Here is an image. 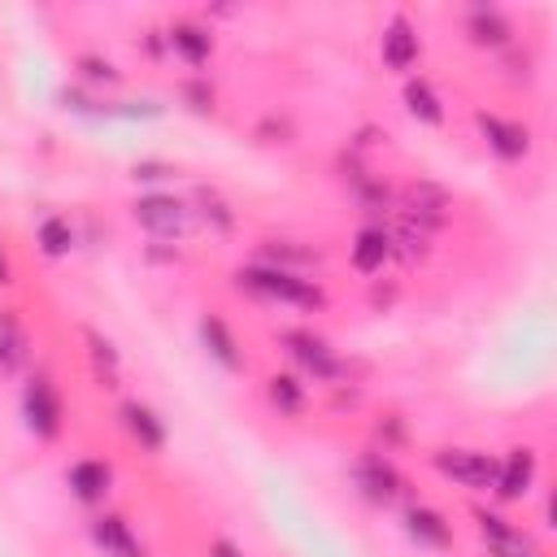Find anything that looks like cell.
Segmentation results:
<instances>
[{
	"instance_id": "29",
	"label": "cell",
	"mask_w": 557,
	"mask_h": 557,
	"mask_svg": "<svg viewBox=\"0 0 557 557\" xmlns=\"http://www.w3.org/2000/svg\"><path fill=\"white\" fill-rule=\"evenodd\" d=\"M165 174H170L165 165H148V161H144V165H135V178H165Z\"/></svg>"
},
{
	"instance_id": "19",
	"label": "cell",
	"mask_w": 557,
	"mask_h": 557,
	"mask_svg": "<svg viewBox=\"0 0 557 557\" xmlns=\"http://www.w3.org/2000/svg\"><path fill=\"white\" fill-rule=\"evenodd\" d=\"M26 361V331L17 326L13 309L0 313V374H13Z\"/></svg>"
},
{
	"instance_id": "15",
	"label": "cell",
	"mask_w": 557,
	"mask_h": 557,
	"mask_svg": "<svg viewBox=\"0 0 557 557\" xmlns=\"http://www.w3.org/2000/svg\"><path fill=\"white\" fill-rule=\"evenodd\" d=\"M170 48H174L183 61L205 65L209 52H213V39H209V30L196 26V22H174V26H170Z\"/></svg>"
},
{
	"instance_id": "25",
	"label": "cell",
	"mask_w": 557,
	"mask_h": 557,
	"mask_svg": "<svg viewBox=\"0 0 557 557\" xmlns=\"http://www.w3.org/2000/svg\"><path fill=\"white\" fill-rule=\"evenodd\" d=\"M396 244H400V252H405L409 261H418V257H426V235H422V226L413 231V222H405V226H400V235L392 239V248H396Z\"/></svg>"
},
{
	"instance_id": "8",
	"label": "cell",
	"mask_w": 557,
	"mask_h": 557,
	"mask_svg": "<svg viewBox=\"0 0 557 557\" xmlns=\"http://www.w3.org/2000/svg\"><path fill=\"white\" fill-rule=\"evenodd\" d=\"M479 531H483V540H487V548L496 557H531L535 553V544L518 527H509L505 518H496V513H479Z\"/></svg>"
},
{
	"instance_id": "2",
	"label": "cell",
	"mask_w": 557,
	"mask_h": 557,
	"mask_svg": "<svg viewBox=\"0 0 557 557\" xmlns=\"http://www.w3.org/2000/svg\"><path fill=\"white\" fill-rule=\"evenodd\" d=\"M435 470L461 487H474V492H487L496 483V461L487 453H470V448H440Z\"/></svg>"
},
{
	"instance_id": "31",
	"label": "cell",
	"mask_w": 557,
	"mask_h": 557,
	"mask_svg": "<svg viewBox=\"0 0 557 557\" xmlns=\"http://www.w3.org/2000/svg\"><path fill=\"white\" fill-rule=\"evenodd\" d=\"M531 557H540V553H531Z\"/></svg>"
},
{
	"instance_id": "14",
	"label": "cell",
	"mask_w": 557,
	"mask_h": 557,
	"mask_svg": "<svg viewBox=\"0 0 557 557\" xmlns=\"http://www.w3.org/2000/svg\"><path fill=\"white\" fill-rule=\"evenodd\" d=\"M122 422H126V431H131V435H135L144 448H152V453H157V448L165 444V422H161V418H157L148 405L126 400V405H122Z\"/></svg>"
},
{
	"instance_id": "22",
	"label": "cell",
	"mask_w": 557,
	"mask_h": 557,
	"mask_svg": "<svg viewBox=\"0 0 557 557\" xmlns=\"http://www.w3.org/2000/svg\"><path fill=\"white\" fill-rule=\"evenodd\" d=\"M261 252H265V261H270L274 270H287V274H296L292 265H318V252H309V248H300V244H292V239H265Z\"/></svg>"
},
{
	"instance_id": "16",
	"label": "cell",
	"mask_w": 557,
	"mask_h": 557,
	"mask_svg": "<svg viewBox=\"0 0 557 557\" xmlns=\"http://www.w3.org/2000/svg\"><path fill=\"white\" fill-rule=\"evenodd\" d=\"M200 339H205V348L226 366V370H239L244 366V357H239V344H235V335L226 331V322L222 318H213V313H205L200 318Z\"/></svg>"
},
{
	"instance_id": "1",
	"label": "cell",
	"mask_w": 557,
	"mask_h": 557,
	"mask_svg": "<svg viewBox=\"0 0 557 557\" xmlns=\"http://www.w3.org/2000/svg\"><path fill=\"white\" fill-rule=\"evenodd\" d=\"M239 287L257 292V296H270V300H287V305H300V309H322V287L300 278V274H287V270H274V265H252V270H239L235 274Z\"/></svg>"
},
{
	"instance_id": "17",
	"label": "cell",
	"mask_w": 557,
	"mask_h": 557,
	"mask_svg": "<svg viewBox=\"0 0 557 557\" xmlns=\"http://www.w3.org/2000/svg\"><path fill=\"white\" fill-rule=\"evenodd\" d=\"M91 535H96V544H100L104 553H113V557H139V544H135L131 527H126L122 518H113V513L96 518V522H91Z\"/></svg>"
},
{
	"instance_id": "10",
	"label": "cell",
	"mask_w": 557,
	"mask_h": 557,
	"mask_svg": "<svg viewBox=\"0 0 557 557\" xmlns=\"http://www.w3.org/2000/svg\"><path fill=\"white\" fill-rule=\"evenodd\" d=\"M444 209H448V200H444V191L435 183H409L405 187V218L409 222L435 226V222H444Z\"/></svg>"
},
{
	"instance_id": "21",
	"label": "cell",
	"mask_w": 557,
	"mask_h": 557,
	"mask_svg": "<svg viewBox=\"0 0 557 557\" xmlns=\"http://www.w3.org/2000/svg\"><path fill=\"white\" fill-rule=\"evenodd\" d=\"M509 35H513V26L496 9H474L470 13V39L474 44H492L496 48V44H509Z\"/></svg>"
},
{
	"instance_id": "20",
	"label": "cell",
	"mask_w": 557,
	"mask_h": 557,
	"mask_svg": "<svg viewBox=\"0 0 557 557\" xmlns=\"http://www.w3.org/2000/svg\"><path fill=\"white\" fill-rule=\"evenodd\" d=\"M405 104H409V113H413L418 122H431V126H440V122H444L440 96L431 91V83H426V78H409V83H405Z\"/></svg>"
},
{
	"instance_id": "30",
	"label": "cell",
	"mask_w": 557,
	"mask_h": 557,
	"mask_svg": "<svg viewBox=\"0 0 557 557\" xmlns=\"http://www.w3.org/2000/svg\"><path fill=\"white\" fill-rule=\"evenodd\" d=\"M0 283H9V265H4V257H0Z\"/></svg>"
},
{
	"instance_id": "6",
	"label": "cell",
	"mask_w": 557,
	"mask_h": 557,
	"mask_svg": "<svg viewBox=\"0 0 557 557\" xmlns=\"http://www.w3.org/2000/svg\"><path fill=\"white\" fill-rule=\"evenodd\" d=\"M352 479H357L361 496H370V500H379V505H387V500L400 496V474H396V466L383 461L379 453H366V457L352 466Z\"/></svg>"
},
{
	"instance_id": "4",
	"label": "cell",
	"mask_w": 557,
	"mask_h": 557,
	"mask_svg": "<svg viewBox=\"0 0 557 557\" xmlns=\"http://www.w3.org/2000/svg\"><path fill=\"white\" fill-rule=\"evenodd\" d=\"M283 344H287V352L313 374V379H326V383H335L339 374H344V366H339V357L331 352V344L326 339H318V335H309V331H287L283 335Z\"/></svg>"
},
{
	"instance_id": "27",
	"label": "cell",
	"mask_w": 557,
	"mask_h": 557,
	"mask_svg": "<svg viewBox=\"0 0 557 557\" xmlns=\"http://www.w3.org/2000/svg\"><path fill=\"white\" fill-rule=\"evenodd\" d=\"M83 65H87V74H91V78H117V70H113L109 61H91V57H87Z\"/></svg>"
},
{
	"instance_id": "26",
	"label": "cell",
	"mask_w": 557,
	"mask_h": 557,
	"mask_svg": "<svg viewBox=\"0 0 557 557\" xmlns=\"http://www.w3.org/2000/svg\"><path fill=\"white\" fill-rule=\"evenodd\" d=\"M87 344H91V352H96V361H104L109 370L117 366V352H113V348H109V344H104V339H100L96 331H87Z\"/></svg>"
},
{
	"instance_id": "13",
	"label": "cell",
	"mask_w": 557,
	"mask_h": 557,
	"mask_svg": "<svg viewBox=\"0 0 557 557\" xmlns=\"http://www.w3.org/2000/svg\"><path fill=\"white\" fill-rule=\"evenodd\" d=\"M387 257H392V235H387V231L366 226V231L352 239V265H357L361 274L383 270V261H387Z\"/></svg>"
},
{
	"instance_id": "9",
	"label": "cell",
	"mask_w": 557,
	"mask_h": 557,
	"mask_svg": "<svg viewBox=\"0 0 557 557\" xmlns=\"http://www.w3.org/2000/svg\"><path fill=\"white\" fill-rule=\"evenodd\" d=\"M479 131H483V139L500 152V157H522L527 148H531V135H527V126H518V122H505V117H496V113H479Z\"/></svg>"
},
{
	"instance_id": "11",
	"label": "cell",
	"mask_w": 557,
	"mask_h": 557,
	"mask_svg": "<svg viewBox=\"0 0 557 557\" xmlns=\"http://www.w3.org/2000/svg\"><path fill=\"white\" fill-rule=\"evenodd\" d=\"M383 61L392 70H409L418 61V35H413V26L405 17L387 22V30H383Z\"/></svg>"
},
{
	"instance_id": "28",
	"label": "cell",
	"mask_w": 557,
	"mask_h": 557,
	"mask_svg": "<svg viewBox=\"0 0 557 557\" xmlns=\"http://www.w3.org/2000/svg\"><path fill=\"white\" fill-rule=\"evenodd\" d=\"M209 557H244V553H239L231 540H213V544H209Z\"/></svg>"
},
{
	"instance_id": "7",
	"label": "cell",
	"mask_w": 557,
	"mask_h": 557,
	"mask_svg": "<svg viewBox=\"0 0 557 557\" xmlns=\"http://www.w3.org/2000/svg\"><path fill=\"white\" fill-rule=\"evenodd\" d=\"M531 479H535V453L531 448H513L505 461H496V496L500 500H518V496H527V487H531Z\"/></svg>"
},
{
	"instance_id": "12",
	"label": "cell",
	"mask_w": 557,
	"mask_h": 557,
	"mask_svg": "<svg viewBox=\"0 0 557 557\" xmlns=\"http://www.w3.org/2000/svg\"><path fill=\"white\" fill-rule=\"evenodd\" d=\"M405 531H409L418 544H426V548H448V544H453V531H448L444 513L422 509V505H413V509L405 513Z\"/></svg>"
},
{
	"instance_id": "3",
	"label": "cell",
	"mask_w": 557,
	"mask_h": 557,
	"mask_svg": "<svg viewBox=\"0 0 557 557\" xmlns=\"http://www.w3.org/2000/svg\"><path fill=\"white\" fill-rule=\"evenodd\" d=\"M22 409H26V422H30L35 435L52 440V435L61 431V396H57V387H52L44 374H35V379L26 383V392H22Z\"/></svg>"
},
{
	"instance_id": "24",
	"label": "cell",
	"mask_w": 557,
	"mask_h": 557,
	"mask_svg": "<svg viewBox=\"0 0 557 557\" xmlns=\"http://www.w3.org/2000/svg\"><path fill=\"white\" fill-rule=\"evenodd\" d=\"M39 244H44L48 257H65L70 244H74L70 222H65V218H48V222H39Z\"/></svg>"
},
{
	"instance_id": "5",
	"label": "cell",
	"mask_w": 557,
	"mask_h": 557,
	"mask_svg": "<svg viewBox=\"0 0 557 557\" xmlns=\"http://www.w3.org/2000/svg\"><path fill=\"white\" fill-rule=\"evenodd\" d=\"M135 222L161 239H178L187 231V209L174 196H144L135 200Z\"/></svg>"
},
{
	"instance_id": "18",
	"label": "cell",
	"mask_w": 557,
	"mask_h": 557,
	"mask_svg": "<svg viewBox=\"0 0 557 557\" xmlns=\"http://www.w3.org/2000/svg\"><path fill=\"white\" fill-rule=\"evenodd\" d=\"M70 487L78 500H100L109 492V466L104 461H74L70 466Z\"/></svg>"
},
{
	"instance_id": "23",
	"label": "cell",
	"mask_w": 557,
	"mask_h": 557,
	"mask_svg": "<svg viewBox=\"0 0 557 557\" xmlns=\"http://www.w3.org/2000/svg\"><path fill=\"white\" fill-rule=\"evenodd\" d=\"M270 405L292 418V413L305 409V387H300L292 374H274V379H270Z\"/></svg>"
}]
</instances>
